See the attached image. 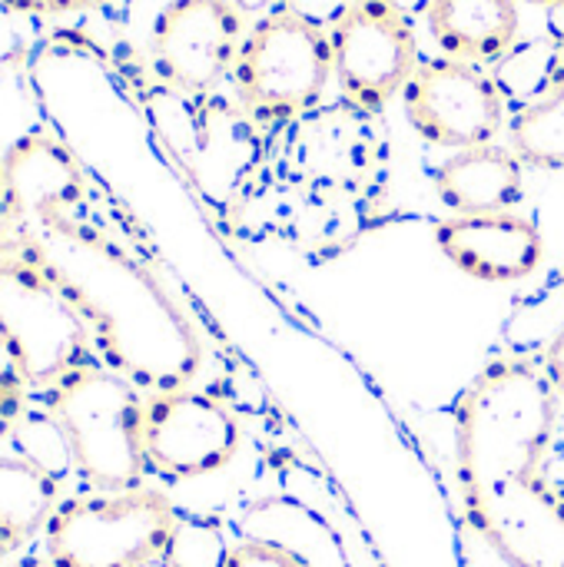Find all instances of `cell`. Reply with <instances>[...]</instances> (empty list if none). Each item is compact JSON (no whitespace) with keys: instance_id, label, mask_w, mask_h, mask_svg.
<instances>
[{"instance_id":"obj_1","label":"cell","mask_w":564,"mask_h":567,"mask_svg":"<svg viewBox=\"0 0 564 567\" xmlns=\"http://www.w3.org/2000/svg\"><path fill=\"white\" fill-rule=\"evenodd\" d=\"M0 243L30 259L86 319L93 346L140 392L189 389L203 369V336L166 286L86 209L3 219Z\"/></svg>"},{"instance_id":"obj_2","label":"cell","mask_w":564,"mask_h":567,"mask_svg":"<svg viewBox=\"0 0 564 567\" xmlns=\"http://www.w3.org/2000/svg\"><path fill=\"white\" fill-rule=\"evenodd\" d=\"M558 392L542 359H499L455 405L462 505L509 482L542 475L558 425Z\"/></svg>"},{"instance_id":"obj_3","label":"cell","mask_w":564,"mask_h":567,"mask_svg":"<svg viewBox=\"0 0 564 567\" xmlns=\"http://www.w3.org/2000/svg\"><path fill=\"white\" fill-rule=\"evenodd\" d=\"M143 113L196 199L233 226L249 186L266 166L269 146L263 130L236 100L219 93H183L166 83L146 86Z\"/></svg>"},{"instance_id":"obj_4","label":"cell","mask_w":564,"mask_h":567,"mask_svg":"<svg viewBox=\"0 0 564 567\" xmlns=\"http://www.w3.org/2000/svg\"><path fill=\"white\" fill-rule=\"evenodd\" d=\"M386 173V140L376 116L349 100L316 106L276 133L263 176L332 206L376 216Z\"/></svg>"},{"instance_id":"obj_5","label":"cell","mask_w":564,"mask_h":567,"mask_svg":"<svg viewBox=\"0 0 564 567\" xmlns=\"http://www.w3.org/2000/svg\"><path fill=\"white\" fill-rule=\"evenodd\" d=\"M47 409L63 425L76 475L96 492L143 488V392L103 362L80 365L47 392Z\"/></svg>"},{"instance_id":"obj_6","label":"cell","mask_w":564,"mask_h":567,"mask_svg":"<svg viewBox=\"0 0 564 567\" xmlns=\"http://www.w3.org/2000/svg\"><path fill=\"white\" fill-rule=\"evenodd\" d=\"M229 83L236 103L263 133L289 126L302 113L316 110L332 83L329 30L286 7L256 17Z\"/></svg>"},{"instance_id":"obj_7","label":"cell","mask_w":564,"mask_h":567,"mask_svg":"<svg viewBox=\"0 0 564 567\" xmlns=\"http://www.w3.org/2000/svg\"><path fill=\"white\" fill-rule=\"evenodd\" d=\"M0 346L23 389L50 392L93 359V332L73 302L13 246L0 243Z\"/></svg>"},{"instance_id":"obj_8","label":"cell","mask_w":564,"mask_h":567,"mask_svg":"<svg viewBox=\"0 0 564 567\" xmlns=\"http://www.w3.org/2000/svg\"><path fill=\"white\" fill-rule=\"evenodd\" d=\"M173 502L156 488L100 492L60 502L47 525L50 567H140L166 551Z\"/></svg>"},{"instance_id":"obj_9","label":"cell","mask_w":564,"mask_h":567,"mask_svg":"<svg viewBox=\"0 0 564 567\" xmlns=\"http://www.w3.org/2000/svg\"><path fill=\"white\" fill-rule=\"evenodd\" d=\"M332 80L342 100L379 116L422 63L412 17L389 0H349L329 27Z\"/></svg>"},{"instance_id":"obj_10","label":"cell","mask_w":564,"mask_h":567,"mask_svg":"<svg viewBox=\"0 0 564 567\" xmlns=\"http://www.w3.org/2000/svg\"><path fill=\"white\" fill-rule=\"evenodd\" d=\"M402 106L425 143L452 153L495 143L509 120V103L492 73L452 56H422Z\"/></svg>"},{"instance_id":"obj_11","label":"cell","mask_w":564,"mask_h":567,"mask_svg":"<svg viewBox=\"0 0 564 567\" xmlns=\"http://www.w3.org/2000/svg\"><path fill=\"white\" fill-rule=\"evenodd\" d=\"M246 33L249 17L236 0H170L150 33L156 80L183 93H216Z\"/></svg>"},{"instance_id":"obj_12","label":"cell","mask_w":564,"mask_h":567,"mask_svg":"<svg viewBox=\"0 0 564 567\" xmlns=\"http://www.w3.org/2000/svg\"><path fill=\"white\" fill-rule=\"evenodd\" d=\"M239 419L209 392L176 389L146 399L143 409V455L146 468L189 482L223 472L239 452Z\"/></svg>"},{"instance_id":"obj_13","label":"cell","mask_w":564,"mask_h":567,"mask_svg":"<svg viewBox=\"0 0 564 567\" xmlns=\"http://www.w3.org/2000/svg\"><path fill=\"white\" fill-rule=\"evenodd\" d=\"M465 515L509 567H564V498L545 475L472 498Z\"/></svg>"},{"instance_id":"obj_14","label":"cell","mask_w":564,"mask_h":567,"mask_svg":"<svg viewBox=\"0 0 564 567\" xmlns=\"http://www.w3.org/2000/svg\"><path fill=\"white\" fill-rule=\"evenodd\" d=\"M439 252L479 282L529 279L545 259V233L522 213L449 216L435 226Z\"/></svg>"},{"instance_id":"obj_15","label":"cell","mask_w":564,"mask_h":567,"mask_svg":"<svg viewBox=\"0 0 564 567\" xmlns=\"http://www.w3.org/2000/svg\"><path fill=\"white\" fill-rule=\"evenodd\" d=\"M3 219H37L47 213H80L90 206V179L80 159L43 130L20 136L3 153Z\"/></svg>"},{"instance_id":"obj_16","label":"cell","mask_w":564,"mask_h":567,"mask_svg":"<svg viewBox=\"0 0 564 567\" xmlns=\"http://www.w3.org/2000/svg\"><path fill=\"white\" fill-rule=\"evenodd\" d=\"M435 193L452 216L515 213L525 199V163L512 146L489 143L452 153L432 173Z\"/></svg>"},{"instance_id":"obj_17","label":"cell","mask_w":564,"mask_h":567,"mask_svg":"<svg viewBox=\"0 0 564 567\" xmlns=\"http://www.w3.org/2000/svg\"><path fill=\"white\" fill-rule=\"evenodd\" d=\"M425 23L442 56L492 70L519 43V0H429Z\"/></svg>"},{"instance_id":"obj_18","label":"cell","mask_w":564,"mask_h":567,"mask_svg":"<svg viewBox=\"0 0 564 567\" xmlns=\"http://www.w3.org/2000/svg\"><path fill=\"white\" fill-rule=\"evenodd\" d=\"M60 508V482L20 455H0V555L27 545Z\"/></svg>"},{"instance_id":"obj_19","label":"cell","mask_w":564,"mask_h":567,"mask_svg":"<svg viewBox=\"0 0 564 567\" xmlns=\"http://www.w3.org/2000/svg\"><path fill=\"white\" fill-rule=\"evenodd\" d=\"M509 146L535 169H564V43L545 96L509 123Z\"/></svg>"},{"instance_id":"obj_20","label":"cell","mask_w":564,"mask_h":567,"mask_svg":"<svg viewBox=\"0 0 564 567\" xmlns=\"http://www.w3.org/2000/svg\"><path fill=\"white\" fill-rule=\"evenodd\" d=\"M558 50L562 43L552 37H539V40H519L489 73L499 83L509 110H525L532 103H539L555 76V63H558Z\"/></svg>"},{"instance_id":"obj_21","label":"cell","mask_w":564,"mask_h":567,"mask_svg":"<svg viewBox=\"0 0 564 567\" xmlns=\"http://www.w3.org/2000/svg\"><path fill=\"white\" fill-rule=\"evenodd\" d=\"M7 439L13 445V455L37 465L53 482L63 485L70 475H76L70 439H66L63 425L57 422V415L50 409H23V415L13 422Z\"/></svg>"},{"instance_id":"obj_22","label":"cell","mask_w":564,"mask_h":567,"mask_svg":"<svg viewBox=\"0 0 564 567\" xmlns=\"http://www.w3.org/2000/svg\"><path fill=\"white\" fill-rule=\"evenodd\" d=\"M229 548L233 545L226 542L223 525L216 518L180 515L163 558L173 567H226Z\"/></svg>"},{"instance_id":"obj_23","label":"cell","mask_w":564,"mask_h":567,"mask_svg":"<svg viewBox=\"0 0 564 567\" xmlns=\"http://www.w3.org/2000/svg\"><path fill=\"white\" fill-rule=\"evenodd\" d=\"M226 567H312L302 555H296L286 545L263 542V538H246L229 548Z\"/></svg>"},{"instance_id":"obj_24","label":"cell","mask_w":564,"mask_h":567,"mask_svg":"<svg viewBox=\"0 0 564 567\" xmlns=\"http://www.w3.org/2000/svg\"><path fill=\"white\" fill-rule=\"evenodd\" d=\"M13 13H37V17H60V13H76V10H93L110 0H0Z\"/></svg>"},{"instance_id":"obj_25","label":"cell","mask_w":564,"mask_h":567,"mask_svg":"<svg viewBox=\"0 0 564 567\" xmlns=\"http://www.w3.org/2000/svg\"><path fill=\"white\" fill-rule=\"evenodd\" d=\"M346 7H349V0H289L286 3V10H293V13H299V17H306V20H312L319 27H326V30L342 17Z\"/></svg>"},{"instance_id":"obj_26","label":"cell","mask_w":564,"mask_h":567,"mask_svg":"<svg viewBox=\"0 0 564 567\" xmlns=\"http://www.w3.org/2000/svg\"><path fill=\"white\" fill-rule=\"evenodd\" d=\"M23 385L20 379H3L0 375V442L10 435L13 422L23 415Z\"/></svg>"},{"instance_id":"obj_27","label":"cell","mask_w":564,"mask_h":567,"mask_svg":"<svg viewBox=\"0 0 564 567\" xmlns=\"http://www.w3.org/2000/svg\"><path fill=\"white\" fill-rule=\"evenodd\" d=\"M542 365H545V372H548V379H552V385H555V392L564 395V326L552 336V342L545 346V352H542Z\"/></svg>"},{"instance_id":"obj_28","label":"cell","mask_w":564,"mask_h":567,"mask_svg":"<svg viewBox=\"0 0 564 567\" xmlns=\"http://www.w3.org/2000/svg\"><path fill=\"white\" fill-rule=\"evenodd\" d=\"M236 3H239V10H243L246 17H266V13L283 10L289 0H236Z\"/></svg>"},{"instance_id":"obj_29","label":"cell","mask_w":564,"mask_h":567,"mask_svg":"<svg viewBox=\"0 0 564 567\" xmlns=\"http://www.w3.org/2000/svg\"><path fill=\"white\" fill-rule=\"evenodd\" d=\"M548 37H552V40H558V43H564V3H558V7H552V10H548Z\"/></svg>"},{"instance_id":"obj_30","label":"cell","mask_w":564,"mask_h":567,"mask_svg":"<svg viewBox=\"0 0 564 567\" xmlns=\"http://www.w3.org/2000/svg\"><path fill=\"white\" fill-rule=\"evenodd\" d=\"M392 7H399L402 13H425V7H429V0H389Z\"/></svg>"},{"instance_id":"obj_31","label":"cell","mask_w":564,"mask_h":567,"mask_svg":"<svg viewBox=\"0 0 564 567\" xmlns=\"http://www.w3.org/2000/svg\"><path fill=\"white\" fill-rule=\"evenodd\" d=\"M3 213H7V179H3V156H0V229H3Z\"/></svg>"},{"instance_id":"obj_32","label":"cell","mask_w":564,"mask_h":567,"mask_svg":"<svg viewBox=\"0 0 564 567\" xmlns=\"http://www.w3.org/2000/svg\"><path fill=\"white\" fill-rule=\"evenodd\" d=\"M519 3H532V7H545V10H552V7H558L564 0H519Z\"/></svg>"},{"instance_id":"obj_33","label":"cell","mask_w":564,"mask_h":567,"mask_svg":"<svg viewBox=\"0 0 564 567\" xmlns=\"http://www.w3.org/2000/svg\"><path fill=\"white\" fill-rule=\"evenodd\" d=\"M140 567H173V565L160 555V558H153V561H146V565H140Z\"/></svg>"},{"instance_id":"obj_34","label":"cell","mask_w":564,"mask_h":567,"mask_svg":"<svg viewBox=\"0 0 564 567\" xmlns=\"http://www.w3.org/2000/svg\"><path fill=\"white\" fill-rule=\"evenodd\" d=\"M17 567H50L47 561H27V565H17Z\"/></svg>"}]
</instances>
